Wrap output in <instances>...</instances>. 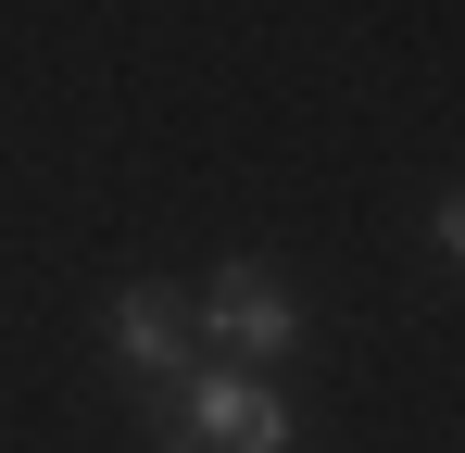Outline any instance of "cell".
<instances>
[{
    "instance_id": "6da1fadb",
    "label": "cell",
    "mask_w": 465,
    "mask_h": 453,
    "mask_svg": "<svg viewBox=\"0 0 465 453\" xmlns=\"http://www.w3.org/2000/svg\"><path fill=\"white\" fill-rule=\"evenodd\" d=\"M152 453H290V403L252 366H189L152 403Z\"/></svg>"
},
{
    "instance_id": "277c9868",
    "label": "cell",
    "mask_w": 465,
    "mask_h": 453,
    "mask_svg": "<svg viewBox=\"0 0 465 453\" xmlns=\"http://www.w3.org/2000/svg\"><path fill=\"white\" fill-rule=\"evenodd\" d=\"M428 239H440V252L465 265V189H440V215H428Z\"/></svg>"
},
{
    "instance_id": "7a4b0ae2",
    "label": "cell",
    "mask_w": 465,
    "mask_h": 453,
    "mask_svg": "<svg viewBox=\"0 0 465 453\" xmlns=\"http://www.w3.org/2000/svg\"><path fill=\"white\" fill-rule=\"evenodd\" d=\"M189 315H202V327H214V353H227V366H252V378L302 340V302H290V277H264V265H227Z\"/></svg>"
},
{
    "instance_id": "3957f363",
    "label": "cell",
    "mask_w": 465,
    "mask_h": 453,
    "mask_svg": "<svg viewBox=\"0 0 465 453\" xmlns=\"http://www.w3.org/2000/svg\"><path fill=\"white\" fill-rule=\"evenodd\" d=\"M189 327H202V315H189V290H163V277H139V290H114V366L139 378V390H176V378L202 366V353H189Z\"/></svg>"
}]
</instances>
